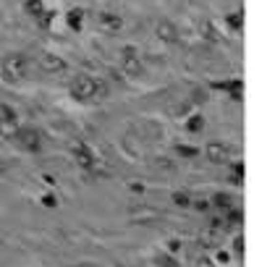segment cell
I'll return each mask as SVG.
<instances>
[{
	"label": "cell",
	"instance_id": "cell-7",
	"mask_svg": "<svg viewBox=\"0 0 275 267\" xmlns=\"http://www.w3.org/2000/svg\"><path fill=\"white\" fill-rule=\"evenodd\" d=\"M19 128V116L11 105H0V131H16Z\"/></svg>",
	"mask_w": 275,
	"mask_h": 267
},
{
	"label": "cell",
	"instance_id": "cell-23",
	"mask_svg": "<svg viewBox=\"0 0 275 267\" xmlns=\"http://www.w3.org/2000/svg\"><path fill=\"white\" fill-rule=\"evenodd\" d=\"M212 262H207V259H200V267H210Z\"/></svg>",
	"mask_w": 275,
	"mask_h": 267
},
{
	"label": "cell",
	"instance_id": "cell-5",
	"mask_svg": "<svg viewBox=\"0 0 275 267\" xmlns=\"http://www.w3.org/2000/svg\"><path fill=\"white\" fill-rule=\"evenodd\" d=\"M40 68L45 73H60V71H66V60L60 55H55V52H42Z\"/></svg>",
	"mask_w": 275,
	"mask_h": 267
},
{
	"label": "cell",
	"instance_id": "cell-16",
	"mask_svg": "<svg viewBox=\"0 0 275 267\" xmlns=\"http://www.w3.org/2000/svg\"><path fill=\"white\" fill-rule=\"evenodd\" d=\"M197 147H183V144H178V147H175V155H181V157H186V160H192V157H197Z\"/></svg>",
	"mask_w": 275,
	"mask_h": 267
},
{
	"label": "cell",
	"instance_id": "cell-10",
	"mask_svg": "<svg viewBox=\"0 0 275 267\" xmlns=\"http://www.w3.org/2000/svg\"><path fill=\"white\" fill-rule=\"evenodd\" d=\"M97 24L102 29H108V32H118V29L124 26V19L116 16V13H100V16H97Z\"/></svg>",
	"mask_w": 275,
	"mask_h": 267
},
{
	"label": "cell",
	"instance_id": "cell-1",
	"mask_svg": "<svg viewBox=\"0 0 275 267\" xmlns=\"http://www.w3.org/2000/svg\"><path fill=\"white\" fill-rule=\"evenodd\" d=\"M71 95L76 97V100H100V97L108 95V84L95 79V76L79 73L71 81Z\"/></svg>",
	"mask_w": 275,
	"mask_h": 267
},
{
	"label": "cell",
	"instance_id": "cell-18",
	"mask_svg": "<svg viewBox=\"0 0 275 267\" xmlns=\"http://www.w3.org/2000/svg\"><path fill=\"white\" fill-rule=\"evenodd\" d=\"M192 207L204 212V210H210V199H192Z\"/></svg>",
	"mask_w": 275,
	"mask_h": 267
},
{
	"label": "cell",
	"instance_id": "cell-17",
	"mask_svg": "<svg viewBox=\"0 0 275 267\" xmlns=\"http://www.w3.org/2000/svg\"><path fill=\"white\" fill-rule=\"evenodd\" d=\"M241 220H244V215H241V210H228V223L231 225H241Z\"/></svg>",
	"mask_w": 275,
	"mask_h": 267
},
{
	"label": "cell",
	"instance_id": "cell-6",
	"mask_svg": "<svg viewBox=\"0 0 275 267\" xmlns=\"http://www.w3.org/2000/svg\"><path fill=\"white\" fill-rule=\"evenodd\" d=\"M204 155H207L210 163H225V160L231 157V147L223 144V142H212V144L204 147Z\"/></svg>",
	"mask_w": 275,
	"mask_h": 267
},
{
	"label": "cell",
	"instance_id": "cell-15",
	"mask_svg": "<svg viewBox=\"0 0 275 267\" xmlns=\"http://www.w3.org/2000/svg\"><path fill=\"white\" fill-rule=\"evenodd\" d=\"M204 128V118L202 116H192L186 121V131H192V134H197V131H202Z\"/></svg>",
	"mask_w": 275,
	"mask_h": 267
},
{
	"label": "cell",
	"instance_id": "cell-20",
	"mask_svg": "<svg viewBox=\"0 0 275 267\" xmlns=\"http://www.w3.org/2000/svg\"><path fill=\"white\" fill-rule=\"evenodd\" d=\"M42 204H45V207H55V204H58V199H55L52 194H48V196H42Z\"/></svg>",
	"mask_w": 275,
	"mask_h": 267
},
{
	"label": "cell",
	"instance_id": "cell-11",
	"mask_svg": "<svg viewBox=\"0 0 275 267\" xmlns=\"http://www.w3.org/2000/svg\"><path fill=\"white\" fill-rule=\"evenodd\" d=\"M84 16H87V11H84V8H71V11L66 13V21H68V26H71L74 32H79Z\"/></svg>",
	"mask_w": 275,
	"mask_h": 267
},
{
	"label": "cell",
	"instance_id": "cell-19",
	"mask_svg": "<svg viewBox=\"0 0 275 267\" xmlns=\"http://www.w3.org/2000/svg\"><path fill=\"white\" fill-rule=\"evenodd\" d=\"M157 262H160V267H178V262L173 257H157Z\"/></svg>",
	"mask_w": 275,
	"mask_h": 267
},
{
	"label": "cell",
	"instance_id": "cell-12",
	"mask_svg": "<svg viewBox=\"0 0 275 267\" xmlns=\"http://www.w3.org/2000/svg\"><path fill=\"white\" fill-rule=\"evenodd\" d=\"M24 11L29 13V16L40 19L42 13H45V3H42V0H26V3H24Z\"/></svg>",
	"mask_w": 275,
	"mask_h": 267
},
{
	"label": "cell",
	"instance_id": "cell-22",
	"mask_svg": "<svg viewBox=\"0 0 275 267\" xmlns=\"http://www.w3.org/2000/svg\"><path fill=\"white\" fill-rule=\"evenodd\" d=\"M236 251L244 254V236H236Z\"/></svg>",
	"mask_w": 275,
	"mask_h": 267
},
{
	"label": "cell",
	"instance_id": "cell-4",
	"mask_svg": "<svg viewBox=\"0 0 275 267\" xmlns=\"http://www.w3.org/2000/svg\"><path fill=\"white\" fill-rule=\"evenodd\" d=\"M121 66H124V71L128 76H139L144 71V63H142V55L136 52L134 48H126L121 52Z\"/></svg>",
	"mask_w": 275,
	"mask_h": 267
},
{
	"label": "cell",
	"instance_id": "cell-9",
	"mask_svg": "<svg viewBox=\"0 0 275 267\" xmlns=\"http://www.w3.org/2000/svg\"><path fill=\"white\" fill-rule=\"evenodd\" d=\"M155 34L163 42H175V40H178V29H175L171 21H160V24L155 26Z\"/></svg>",
	"mask_w": 275,
	"mask_h": 267
},
{
	"label": "cell",
	"instance_id": "cell-24",
	"mask_svg": "<svg viewBox=\"0 0 275 267\" xmlns=\"http://www.w3.org/2000/svg\"><path fill=\"white\" fill-rule=\"evenodd\" d=\"M74 267H87V265H74Z\"/></svg>",
	"mask_w": 275,
	"mask_h": 267
},
{
	"label": "cell",
	"instance_id": "cell-13",
	"mask_svg": "<svg viewBox=\"0 0 275 267\" xmlns=\"http://www.w3.org/2000/svg\"><path fill=\"white\" fill-rule=\"evenodd\" d=\"M210 204H215V207H220V210H231L233 207V196L231 194H215Z\"/></svg>",
	"mask_w": 275,
	"mask_h": 267
},
{
	"label": "cell",
	"instance_id": "cell-2",
	"mask_svg": "<svg viewBox=\"0 0 275 267\" xmlns=\"http://www.w3.org/2000/svg\"><path fill=\"white\" fill-rule=\"evenodd\" d=\"M0 71L8 81H21L24 76L29 73V58L21 55V52H13L3 60V66H0Z\"/></svg>",
	"mask_w": 275,
	"mask_h": 267
},
{
	"label": "cell",
	"instance_id": "cell-21",
	"mask_svg": "<svg viewBox=\"0 0 275 267\" xmlns=\"http://www.w3.org/2000/svg\"><path fill=\"white\" fill-rule=\"evenodd\" d=\"M228 24L236 26V29H241V13H236V16H228Z\"/></svg>",
	"mask_w": 275,
	"mask_h": 267
},
{
	"label": "cell",
	"instance_id": "cell-3",
	"mask_svg": "<svg viewBox=\"0 0 275 267\" xmlns=\"http://www.w3.org/2000/svg\"><path fill=\"white\" fill-rule=\"evenodd\" d=\"M13 136H16V142H19V147H24L26 152H40L45 147V136L40 128H16L13 131Z\"/></svg>",
	"mask_w": 275,
	"mask_h": 267
},
{
	"label": "cell",
	"instance_id": "cell-8",
	"mask_svg": "<svg viewBox=\"0 0 275 267\" xmlns=\"http://www.w3.org/2000/svg\"><path fill=\"white\" fill-rule=\"evenodd\" d=\"M74 157H76V163H79L81 168H92V165H95V155H92V149L87 147V144L76 142L74 144Z\"/></svg>",
	"mask_w": 275,
	"mask_h": 267
},
{
	"label": "cell",
	"instance_id": "cell-14",
	"mask_svg": "<svg viewBox=\"0 0 275 267\" xmlns=\"http://www.w3.org/2000/svg\"><path fill=\"white\" fill-rule=\"evenodd\" d=\"M171 199H173L175 207H192V196H189L186 192H175Z\"/></svg>",
	"mask_w": 275,
	"mask_h": 267
}]
</instances>
